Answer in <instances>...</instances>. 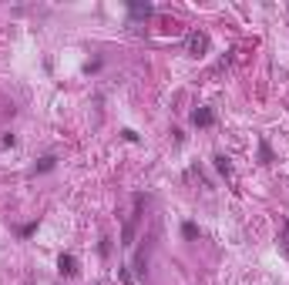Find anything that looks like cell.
Wrapping results in <instances>:
<instances>
[{
	"mask_svg": "<svg viewBox=\"0 0 289 285\" xmlns=\"http://www.w3.org/2000/svg\"><path fill=\"white\" fill-rule=\"evenodd\" d=\"M182 235H185V238H199V225H195V221H185V225H182Z\"/></svg>",
	"mask_w": 289,
	"mask_h": 285,
	"instance_id": "obj_7",
	"label": "cell"
},
{
	"mask_svg": "<svg viewBox=\"0 0 289 285\" xmlns=\"http://www.w3.org/2000/svg\"><path fill=\"white\" fill-rule=\"evenodd\" d=\"M279 245H282V252L289 255V218L282 221V235H279Z\"/></svg>",
	"mask_w": 289,
	"mask_h": 285,
	"instance_id": "obj_8",
	"label": "cell"
},
{
	"mask_svg": "<svg viewBox=\"0 0 289 285\" xmlns=\"http://www.w3.org/2000/svg\"><path fill=\"white\" fill-rule=\"evenodd\" d=\"M57 268H61V275H78V258H74V255H61V258H57Z\"/></svg>",
	"mask_w": 289,
	"mask_h": 285,
	"instance_id": "obj_4",
	"label": "cell"
},
{
	"mask_svg": "<svg viewBox=\"0 0 289 285\" xmlns=\"http://www.w3.org/2000/svg\"><path fill=\"white\" fill-rule=\"evenodd\" d=\"M141 205H144V198L134 195V211H131V218H128V225H124V231H121V245L124 248L134 245V228H138V221H141Z\"/></svg>",
	"mask_w": 289,
	"mask_h": 285,
	"instance_id": "obj_1",
	"label": "cell"
},
{
	"mask_svg": "<svg viewBox=\"0 0 289 285\" xmlns=\"http://www.w3.org/2000/svg\"><path fill=\"white\" fill-rule=\"evenodd\" d=\"M54 161H57V158H51V154H47V158H41V161H37V171H51V168H54Z\"/></svg>",
	"mask_w": 289,
	"mask_h": 285,
	"instance_id": "obj_9",
	"label": "cell"
},
{
	"mask_svg": "<svg viewBox=\"0 0 289 285\" xmlns=\"http://www.w3.org/2000/svg\"><path fill=\"white\" fill-rule=\"evenodd\" d=\"M215 168H219V171H222L225 178L232 175V161H229V158H225V154H215Z\"/></svg>",
	"mask_w": 289,
	"mask_h": 285,
	"instance_id": "obj_6",
	"label": "cell"
},
{
	"mask_svg": "<svg viewBox=\"0 0 289 285\" xmlns=\"http://www.w3.org/2000/svg\"><path fill=\"white\" fill-rule=\"evenodd\" d=\"M192 124H195V128H212V124H215V114H212L209 108H195L192 111Z\"/></svg>",
	"mask_w": 289,
	"mask_h": 285,
	"instance_id": "obj_3",
	"label": "cell"
},
{
	"mask_svg": "<svg viewBox=\"0 0 289 285\" xmlns=\"http://www.w3.org/2000/svg\"><path fill=\"white\" fill-rule=\"evenodd\" d=\"M128 11H131V17H152L155 7H152V4H138V0H134V4H128Z\"/></svg>",
	"mask_w": 289,
	"mask_h": 285,
	"instance_id": "obj_5",
	"label": "cell"
},
{
	"mask_svg": "<svg viewBox=\"0 0 289 285\" xmlns=\"http://www.w3.org/2000/svg\"><path fill=\"white\" fill-rule=\"evenodd\" d=\"M205 51H209V34H202V31L189 34V54L192 57H202Z\"/></svg>",
	"mask_w": 289,
	"mask_h": 285,
	"instance_id": "obj_2",
	"label": "cell"
}]
</instances>
